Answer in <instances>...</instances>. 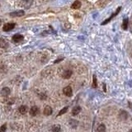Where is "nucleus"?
Segmentation results:
<instances>
[{
  "label": "nucleus",
  "instance_id": "1",
  "mask_svg": "<svg viewBox=\"0 0 132 132\" xmlns=\"http://www.w3.org/2000/svg\"><path fill=\"white\" fill-rule=\"evenodd\" d=\"M121 10V7H118V8H117V11H116L115 12H113V13L112 14V16H111L110 17H108V18H107V19H106V20H105L104 22H102V25H106V24H107V23L109 22L110 21H112V18H114V17H115L116 16H117V14H118L119 12H120Z\"/></svg>",
  "mask_w": 132,
  "mask_h": 132
},
{
  "label": "nucleus",
  "instance_id": "2",
  "mask_svg": "<svg viewBox=\"0 0 132 132\" xmlns=\"http://www.w3.org/2000/svg\"><path fill=\"white\" fill-rule=\"evenodd\" d=\"M129 117V114L125 110H121L120 112H119V115H118V118L120 119L121 121H126L128 119Z\"/></svg>",
  "mask_w": 132,
  "mask_h": 132
},
{
  "label": "nucleus",
  "instance_id": "3",
  "mask_svg": "<svg viewBox=\"0 0 132 132\" xmlns=\"http://www.w3.org/2000/svg\"><path fill=\"white\" fill-rule=\"evenodd\" d=\"M12 17H22L25 15V12L23 10H17V11L12 12L9 14Z\"/></svg>",
  "mask_w": 132,
  "mask_h": 132
},
{
  "label": "nucleus",
  "instance_id": "4",
  "mask_svg": "<svg viewBox=\"0 0 132 132\" xmlns=\"http://www.w3.org/2000/svg\"><path fill=\"white\" fill-rule=\"evenodd\" d=\"M73 74V72L69 69H66V70H64L62 72V74H61V77L63 78H65V79H68L72 76Z\"/></svg>",
  "mask_w": 132,
  "mask_h": 132
},
{
  "label": "nucleus",
  "instance_id": "5",
  "mask_svg": "<svg viewBox=\"0 0 132 132\" xmlns=\"http://www.w3.org/2000/svg\"><path fill=\"white\" fill-rule=\"evenodd\" d=\"M15 23H7L3 26V30L4 31H9L15 27Z\"/></svg>",
  "mask_w": 132,
  "mask_h": 132
},
{
  "label": "nucleus",
  "instance_id": "6",
  "mask_svg": "<svg viewBox=\"0 0 132 132\" xmlns=\"http://www.w3.org/2000/svg\"><path fill=\"white\" fill-rule=\"evenodd\" d=\"M24 39V36L21 34H16L12 36V41L15 42V43H18V42L22 41Z\"/></svg>",
  "mask_w": 132,
  "mask_h": 132
},
{
  "label": "nucleus",
  "instance_id": "7",
  "mask_svg": "<svg viewBox=\"0 0 132 132\" xmlns=\"http://www.w3.org/2000/svg\"><path fill=\"white\" fill-rule=\"evenodd\" d=\"M63 92L65 96H67V97H71L73 94V90L70 86H67L63 89Z\"/></svg>",
  "mask_w": 132,
  "mask_h": 132
},
{
  "label": "nucleus",
  "instance_id": "8",
  "mask_svg": "<svg viewBox=\"0 0 132 132\" xmlns=\"http://www.w3.org/2000/svg\"><path fill=\"white\" fill-rule=\"evenodd\" d=\"M38 112H39V108L36 106H34L30 110V115L32 116V117H35V116H36L38 114Z\"/></svg>",
  "mask_w": 132,
  "mask_h": 132
},
{
  "label": "nucleus",
  "instance_id": "9",
  "mask_svg": "<svg viewBox=\"0 0 132 132\" xmlns=\"http://www.w3.org/2000/svg\"><path fill=\"white\" fill-rule=\"evenodd\" d=\"M52 108L50 106H46V107L44 108V114L46 116H51L52 114Z\"/></svg>",
  "mask_w": 132,
  "mask_h": 132
},
{
  "label": "nucleus",
  "instance_id": "10",
  "mask_svg": "<svg viewBox=\"0 0 132 132\" xmlns=\"http://www.w3.org/2000/svg\"><path fill=\"white\" fill-rule=\"evenodd\" d=\"M10 88H3L1 91V95L3 96V97H7L10 94Z\"/></svg>",
  "mask_w": 132,
  "mask_h": 132
},
{
  "label": "nucleus",
  "instance_id": "11",
  "mask_svg": "<svg viewBox=\"0 0 132 132\" xmlns=\"http://www.w3.org/2000/svg\"><path fill=\"white\" fill-rule=\"evenodd\" d=\"M81 5H82V3L80 1H74V3H73V4L71 5V8H72L73 9H78V8H80Z\"/></svg>",
  "mask_w": 132,
  "mask_h": 132
},
{
  "label": "nucleus",
  "instance_id": "12",
  "mask_svg": "<svg viewBox=\"0 0 132 132\" xmlns=\"http://www.w3.org/2000/svg\"><path fill=\"white\" fill-rule=\"evenodd\" d=\"M69 124L72 128H76L78 126V121L77 120H74V119H71L69 121Z\"/></svg>",
  "mask_w": 132,
  "mask_h": 132
},
{
  "label": "nucleus",
  "instance_id": "13",
  "mask_svg": "<svg viewBox=\"0 0 132 132\" xmlns=\"http://www.w3.org/2000/svg\"><path fill=\"white\" fill-rule=\"evenodd\" d=\"M31 3H32V2L31 1H22L19 3V4L22 5V6H23L24 8H30Z\"/></svg>",
  "mask_w": 132,
  "mask_h": 132
},
{
  "label": "nucleus",
  "instance_id": "14",
  "mask_svg": "<svg viewBox=\"0 0 132 132\" xmlns=\"http://www.w3.org/2000/svg\"><path fill=\"white\" fill-rule=\"evenodd\" d=\"M81 112V107L79 106H76L73 108L72 110V114L74 116H77L78 114H79V112Z\"/></svg>",
  "mask_w": 132,
  "mask_h": 132
},
{
  "label": "nucleus",
  "instance_id": "15",
  "mask_svg": "<svg viewBox=\"0 0 132 132\" xmlns=\"http://www.w3.org/2000/svg\"><path fill=\"white\" fill-rule=\"evenodd\" d=\"M19 112H20L21 114H22V115H24V114H26V112H28V107L26 106H25V105H23V106H21L20 107H19Z\"/></svg>",
  "mask_w": 132,
  "mask_h": 132
},
{
  "label": "nucleus",
  "instance_id": "16",
  "mask_svg": "<svg viewBox=\"0 0 132 132\" xmlns=\"http://www.w3.org/2000/svg\"><path fill=\"white\" fill-rule=\"evenodd\" d=\"M8 46V42L5 39H0V47L1 48H7Z\"/></svg>",
  "mask_w": 132,
  "mask_h": 132
},
{
  "label": "nucleus",
  "instance_id": "17",
  "mask_svg": "<svg viewBox=\"0 0 132 132\" xmlns=\"http://www.w3.org/2000/svg\"><path fill=\"white\" fill-rule=\"evenodd\" d=\"M128 25H129V19L125 18L124 20H123V22H122V28L124 30H127Z\"/></svg>",
  "mask_w": 132,
  "mask_h": 132
},
{
  "label": "nucleus",
  "instance_id": "18",
  "mask_svg": "<svg viewBox=\"0 0 132 132\" xmlns=\"http://www.w3.org/2000/svg\"><path fill=\"white\" fill-rule=\"evenodd\" d=\"M106 131V126L104 124H101L100 126H98L97 129V132H105Z\"/></svg>",
  "mask_w": 132,
  "mask_h": 132
},
{
  "label": "nucleus",
  "instance_id": "19",
  "mask_svg": "<svg viewBox=\"0 0 132 132\" xmlns=\"http://www.w3.org/2000/svg\"><path fill=\"white\" fill-rule=\"evenodd\" d=\"M61 127H60V125H55L52 127V132H60Z\"/></svg>",
  "mask_w": 132,
  "mask_h": 132
},
{
  "label": "nucleus",
  "instance_id": "20",
  "mask_svg": "<svg viewBox=\"0 0 132 132\" xmlns=\"http://www.w3.org/2000/svg\"><path fill=\"white\" fill-rule=\"evenodd\" d=\"M92 87L93 88H97V77H96V75L94 74L93 77H92Z\"/></svg>",
  "mask_w": 132,
  "mask_h": 132
},
{
  "label": "nucleus",
  "instance_id": "21",
  "mask_svg": "<svg viewBox=\"0 0 132 132\" xmlns=\"http://www.w3.org/2000/svg\"><path fill=\"white\" fill-rule=\"evenodd\" d=\"M67 111H68V107H64L63 109H61V110L60 111V112H59L58 116L60 117V116L63 115V114H65V112H67Z\"/></svg>",
  "mask_w": 132,
  "mask_h": 132
},
{
  "label": "nucleus",
  "instance_id": "22",
  "mask_svg": "<svg viewBox=\"0 0 132 132\" xmlns=\"http://www.w3.org/2000/svg\"><path fill=\"white\" fill-rule=\"evenodd\" d=\"M107 2H103V1H100V2H97V4L98 5L99 7H101V8H102V7H104L105 5L107 4Z\"/></svg>",
  "mask_w": 132,
  "mask_h": 132
},
{
  "label": "nucleus",
  "instance_id": "23",
  "mask_svg": "<svg viewBox=\"0 0 132 132\" xmlns=\"http://www.w3.org/2000/svg\"><path fill=\"white\" fill-rule=\"evenodd\" d=\"M7 130V125L6 124H3V126L0 127V132H5Z\"/></svg>",
  "mask_w": 132,
  "mask_h": 132
},
{
  "label": "nucleus",
  "instance_id": "24",
  "mask_svg": "<svg viewBox=\"0 0 132 132\" xmlns=\"http://www.w3.org/2000/svg\"><path fill=\"white\" fill-rule=\"evenodd\" d=\"M64 60V57H61V58H58L56 60H55L54 64H57V63H59V62L62 61V60Z\"/></svg>",
  "mask_w": 132,
  "mask_h": 132
},
{
  "label": "nucleus",
  "instance_id": "25",
  "mask_svg": "<svg viewBox=\"0 0 132 132\" xmlns=\"http://www.w3.org/2000/svg\"><path fill=\"white\" fill-rule=\"evenodd\" d=\"M2 23H3V19L0 18V26H1V25H2Z\"/></svg>",
  "mask_w": 132,
  "mask_h": 132
},
{
  "label": "nucleus",
  "instance_id": "26",
  "mask_svg": "<svg viewBox=\"0 0 132 132\" xmlns=\"http://www.w3.org/2000/svg\"><path fill=\"white\" fill-rule=\"evenodd\" d=\"M129 132H132V129H131V130H130V131H129Z\"/></svg>",
  "mask_w": 132,
  "mask_h": 132
}]
</instances>
